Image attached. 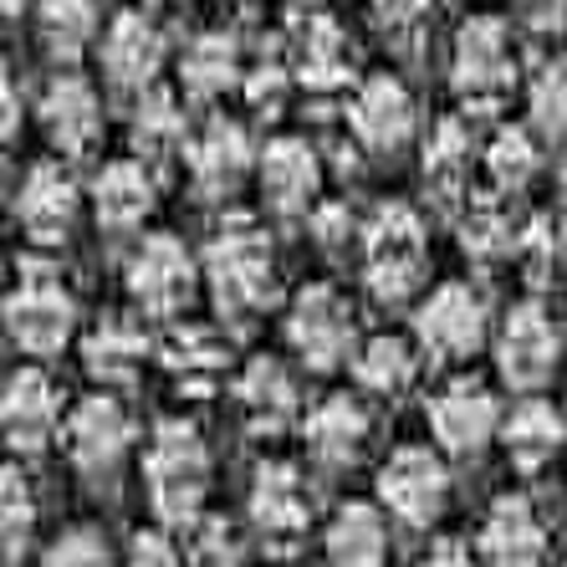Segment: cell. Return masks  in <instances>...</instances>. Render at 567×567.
Here are the masks:
<instances>
[{
	"mask_svg": "<svg viewBox=\"0 0 567 567\" xmlns=\"http://www.w3.org/2000/svg\"><path fill=\"white\" fill-rule=\"evenodd\" d=\"M199 271L210 281V297H215V307H220V317H230V322H246V317H256L277 297L271 236H266L251 215H230V220L215 230Z\"/></svg>",
	"mask_w": 567,
	"mask_h": 567,
	"instance_id": "obj_1",
	"label": "cell"
},
{
	"mask_svg": "<svg viewBox=\"0 0 567 567\" xmlns=\"http://www.w3.org/2000/svg\"><path fill=\"white\" fill-rule=\"evenodd\" d=\"M144 486L148 506L164 527H195L205 516V491H210V450L189 420L154 424V440L144 450Z\"/></svg>",
	"mask_w": 567,
	"mask_h": 567,
	"instance_id": "obj_2",
	"label": "cell"
},
{
	"mask_svg": "<svg viewBox=\"0 0 567 567\" xmlns=\"http://www.w3.org/2000/svg\"><path fill=\"white\" fill-rule=\"evenodd\" d=\"M424 261H430V240H424L420 215L410 205L373 210V220L363 225V281H369L373 302H410L424 281Z\"/></svg>",
	"mask_w": 567,
	"mask_h": 567,
	"instance_id": "obj_3",
	"label": "cell"
},
{
	"mask_svg": "<svg viewBox=\"0 0 567 567\" xmlns=\"http://www.w3.org/2000/svg\"><path fill=\"white\" fill-rule=\"evenodd\" d=\"M6 332L31 358H56L78 332V297L56 281L52 266H21L6 297Z\"/></svg>",
	"mask_w": 567,
	"mask_h": 567,
	"instance_id": "obj_4",
	"label": "cell"
},
{
	"mask_svg": "<svg viewBox=\"0 0 567 567\" xmlns=\"http://www.w3.org/2000/svg\"><path fill=\"white\" fill-rule=\"evenodd\" d=\"M199 277H205V271H199L195 256L185 251V240H174L169 230L144 236L133 246L128 266H123V287H128L133 307L144 317H179L195 302Z\"/></svg>",
	"mask_w": 567,
	"mask_h": 567,
	"instance_id": "obj_5",
	"label": "cell"
},
{
	"mask_svg": "<svg viewBox=\"0 0 567 567\" xmlns=\"http://www.w3.org/2000/svg\"><path fill=\"white\" fill-rule=\"evenodd\" d=\"M414 343L435 363H461L486 343V297L465 281H445L414 307Z\"/></svg>",
	"mask_w": 567,
	"mask_h": 567,
	"instance_id": "obj_6",
	"label": "cell"
},
{
	"mask_svg": "<svg viewBox=\"0 0 567 567\" xmlns=\"http://www.w3.org/2000/svg\"><path fill=\"white\" fill-rule=\"evenodd\" d=\"M353 338H358V322H353L348 297H338L332 287L297 291V302H291V312H287V343L307 369L328 373V369H338V363H348V358L358 353Z\"/></svg>",
	"mask_w": 567,
	"mask_h": 567,
	"instance_id": "obj_7",
	"label": "cell"
},
{
	"mask_svg": "<svg viewBox=\"0 0 567 567\" xmlns=\"http://www.w3.org/2000/svg\"><path fill=\"white\" fill-rule=\"evenodd\" d=\"M563 363V332L542 302H516L496 332V373L522 394H537Z\"/></svg>",
	"mask_w": 567,
	"mask_h": 567,
	"instance_id": "obj_8",
	"label": "cell"
},
{
	"mask_svg": "<svg viewBox=\"0 0 567 567\" xmlns=\"http://www.w3.org/2000/svg\"><path fill=\"white\" fill-rule=\"evenodd\" d=\"M450 502V471L440 461V450L404 445L394 450L379 471V506L404 527H430L440 522Z\"/></svg>",
	"mask_w": 567,
	"mask_h": 567,
	"instance_id": "obj_9",
	"label": "cell"
},
{
	"mask_svg": "<svg viewBox=\"0 0 567 567\" xmlns=\"http://www.w3.org/2000/svg\"><path fill=\"white\" fill-rule=\"evenodd\" d=\"M251 527L266 542V553H297L312 527V491H307L302 471L287 461H266L251 481Z\"/></svg>",
	"mask_w": 567,
	"mask_h": 567,
	"instance_id": "obj_10",
	"label": "cell"
},
{
	"mask_svg": "<svg viewBox=\"0 0 567 567\" xmlns=\"http://www.w3.org/2000/svg\"><path fill=\"white\" fill-rule=\"evenodd\" d=\"M450 78H455L465 103H496L512 87L516 52L502 21H491V16H471L465 21L461 37H455V52H450Z\"/></svg>",
	"mask_w": 567,
	"mask_h": 567,
	"instance_id": "obj_11",
	"label": "cell"
},
{
	"mask_svg": "<svg viewBox=\"0 0 567 567\" xmlns=\"http://www.w3.org/2000/svg\"><path fill=\"white\" fill-rule=\"evenodd\" d=\"M502 410H496V394H491L481 379H455L445 383L435 399H430V430H435V445L445 455H461L475 461L491 440L502 435Z\"/></svg>",
	"mask_w": 567,
	"mask_h": 567,
	"instance_id": "obj_12",
	"label": "cell"
},
{
	"mask_svg": "<svg viewBox=\"0 0 567 567\" xmlns=\"http://www.w3.org/2000/svg\"><path fill=\"white\" fill-rule=\"evenodd\" d=\"M414 97L410 87L389 72H373V78L358 82V93L348 97V128H353L358 148L369 154H399V148L414 138Z\"/></svg>",
	"mask_w": 567,
	"mask_h": 567,
	"instance_id": "obj_13",
	"label": "cell"
},
{
	"mask_svg": "<svg viewBox=\"0 0 567 567\" xmlns=\"http://www.w3.org/2000/svg\"><path fill=\"white\" fill-rule=\"evenodd\" d=\"M62 440H66V455H72V465H78L82 475H107L123 455H128L133 420L107 389L103 394H82L78 404L66 410Z\"/></svg>",
	"mask_w": 567,
	"mask_h": 567,
	"instance_id": "obj_14",
	"label": "cell"
},
{
	"mask_svg": "<svg viewBox=\"0 0 567 567\" xmlns=\"http://www.w3.org/2000/svg\"><path fill=\"white\" fill-rule=\"evenodd\" d=\"M0 424H6V445L16 455H41L66 430L62 420V394L41 369H16L6 379V399H0Z\"/></svg>",
	"mask_w": 567,
	"mask_h": 567,
	"instance_id": "obj_15",
	"label": "cell"
},
{
	"mask_svg": "<svg viewBox=\"0 0 567 567\" xmlns=\"http://www.w3.org/2000/svg\"><path fill=\"white\" fill-rule=\"evenodd\" d=\"M78 205H82V195L62 164H31L21 189H16V225L27 230L31 246L52 251V246H62L72 236Z\"/></svg>",
	"mask_w": 567,
	"mask_h": 567,
	"instance_id": "obj_16",
	"label": "cell"
},
{
	"mask_svg": "<svg viewBox=\"0 0 567 567\" xmlns=\"http://www.w3.org/2000/svg\"><path fill=\"white\" fill-rule=\"evenodd\" d=\"M256 185L271 215H307L317 210L322 189V158L307 138H271L256 158Z\"/></svg>",
	"mask_w": 567,
	"mask_h": 567,
	"instance_id": "obj_17",
	"label": "cell"
},
{
	"mask_svg": "<svg viewBox=\"0 0 567 567\" xmlns=\"http://www.w3.org/2000/svg\"><path fill=\"white\" fill-rule=\"evenodd\" d=\"M251 138L246 128L230 118H210L205 128L195 133V144L185 148V164H189V185H195L199 199H230L246 174H251Z\"/></svg>",
	"mask_w": 567,
	"mask_h": 567,
	"instance_id": "obj_18",
	"label": "cell"
},
{
	"mask_svg": "<svg viewBox=\"0 0 567 567\" xmlns=\"http://www.w3.org/2000/svg\"><path fill=\"white\" fill-rule=\"evenodd\" d=\"M481 567H542L547 557V527L527 496H496L475 537Z\"/></svg>",
	"mask_w": 567,
	"mask_h": 567,
	"instance_id": "obj_19",
	"label": "cell"
},
{
	"mask_svg": "<svg viewBox=\"0 0 567 567\" xmlns=\"http://www.w3.org/2000/svg\"><path fill=\"white\" fill-rule=\"evenodd\" d=\"M37 118L56 154H87L97 144V133H103V103H97L87 78L62 72V78L47 82V93L37 103Z\"/></svg>",
	"mask_w": 567,
	"mask_h": 567,
	"instance_id": "obj_20",
	"label": "cell"
},
{
	"mask_svg": "<svg viewBox=\"0 0 567 567\" xmlns=\"http://www.w3.org/2000/svg\"><path fill=\"white\" fill-rule=\"evenodd\" d=\"M164 66V37L154 21L138 11L113 16V27L103 31V72L123 93H154V78Z\"/></svg>",
	"mask_w": 567,
	"mask_h": 567,
	"instance_id": "obj_21",
	"label": "cell"
},
{
	"mask_svg": "<svg viewBox=\"0 0 567 567\" xmlns=\"http://www.w3.org/2000/svg\"><path fill=\"white\" fill-rule=\"evenodd\" d=\"M302 440H307V455H312L317 465L348 471V465H358L363 445H369V410H363L353 394L317 399L302 420Z\"/></svg>",
	"mask_w": 567,
	"mask_h": 567,
	"instance_id": "obj_22",
	"label": "cell"
},
{
	"mask_svg": "<svg viewBox=\"0 0 567 567\" xmlns=\"http://www.w3.org/2000/svg\"><path fill=\"white\" fill-rule=\"evenodd\" d=\"M154 358V343L148 332L133 322V317H103L87 338H82V369L93 373L103 389H123L144 373V363Z\"/></svg>",
	"mask_w": 567,
	"mask_h": 567,
	"instance_id": "obj_23",
	"label": "cell"
},
{
	"mask_svg": "<svg viewBox=\"0 0 567 567\" xmlns=\"http://www.w3.org/2000/svg\"><path fill=\"white\" fill-rule=\"evenodd\" d=\"M236 404L256 435H281V430L297 420V383H291L287 363L271 353L251 358V363L236 373Z\"/></svg>",
	"mask_w": 567,
	"mask_h": 567,
	"instance_id": "obj_24",
	"label": "cell"
},
{
	"mask_svg": "<svg viewBox=\"0 0 567 567\" xmlns=\"http://www.w3.org/2000/svg\"><path fill=\"white\" fill-rule=\"evenodd\" d=\"M148 210H154V179L138 158H113L93 179V215L103 230L128 236L148 220Z\"/></svg>",
	"mask_w": 567,
	"mask_h": 567,
	"instance_id": "obj_25",
	"label": "cell"
},
{
	"mask_svg": "<svg viewBox=\"0 0 567 567\" xmlns=\"http://www.w3.org/2000/svg\"><path fill=\"white\" fill-rule=\"evenodd\" d=\"M563 440H567L563 410H557L553 399H537V394L522 399L502 424V445H506L516 471H542V465H553Z\"/></svg>",
	"mask_w": 567,
	"mask_h": 567,
	"instance_id": "obj_26",
	"label": "cell"
},
{
	"mask_svg": "<svg viewBox=\"0 0 567 567\" xmlns=\"http://www.w3.org/2000/svg\"><path fill=\"white\" fill-rule=\"evenodd\" d=\"M158 363H164V373H169L185 394H215V383L230 369V353H225V343L210 328L185 322V328H174L169 338L158 343Z\"/></svg>",
	"mask_w": 567,
	"mask_h": 567,
	"instance_id": "obj_27",
	"label": "cell"
},
{
	"mask_svg": "<svg viewBox=\"0 0 567 567\" xmlns=\"http://www.w3.org/2000/svg\"><path fill=\"white\" fill-rule=\"evenodd\" d=\"M322 553H328V567H383L389 563V527H383L379 506L348 502L328 522Z\"/></svg>",
	"mask_w": 567,
	"mask_h": 567,
	"instance_id": "obj_28",
	"label": "cell"
},
{
	"mask_svg": "<svg viewBox=\"0 0 567 567\" xmlns=\"http://www.w3.org/2000/svg\"><path fill=\"white\" fill-rule=\"evenodd\" d=\"M414 373H420V348L404 343V338H389V332L358 343V353H353V379L363 394L394 399L414 383Z\"/></svg>",
	"mask_w": 567,
	"mask_h": 567,
	"instance_id": "obj_29",
	"label": "cell"
},
{
	"mask_svg": "<svg viewBox=\"0 0 567 567\" xmlns=\"http://www.w3.org/2000/svg\"><path fill=\"white\" fill-rule=\"evenodd\" d=\"M179 82H185V93L199 97V103L230 93V87L240 82L236 41L225 37V31H205V37H195L185 47V56H179Z\"/></svg>",
	"mask_w": 567,
	"mask_h": 567,
	"instance_id": "obj_30",
	"label": "cell"
},
{
	"mask_svg": "<svg viewBox=\"0 0 567 567\" xmlns=\"http://www.w3.org/2000/svg\"><path fill=\"white\" fill-rule=\"evenodd\" d=\"M189 118L174 93H144L138 97V113H133V148L138 158H174L179 148H189Z\"/></svg>",
	"mask_w": 567,
	"mask_h": 567,
	"instance_id": "obj_31",
	"label": "cell"
},
{
	"mask_svg": "<svg viewBox=\"0 0 567 567\" xmlns=\"http://www.w3.org/2000/svg\"><path fill=\"white\" fill-rule=\"evenodd\" d=\"M522 230L527 225H516V215L506 210L502 199H465V215H461V246L465 256L475 261H502V256L522 251Z\"/></svg>",
	"mask_w": 567,
	"mask_h": 567,
	"instance_id": "obj_32",
	"label": "cell"
},
{
	"mask_svg": "<svg viewBox=\"0 0 567 567\" xmlns=\"http://www.w3.org/2000/svg\"><path fill=\"white\" fill-rule=\"evenodd\" d=\"M471 158H475L471 133H465L461 123H440V128L430 133V144H424V185L435 189L440 199H461L465 179H471Z\"/></svg>",
	"mask_w": 567,
	"mask_h": 567,
	"instance_id": "obj_33",
	"label": "cell"
},
{
	"mask_svg": "<svg viewBox=\"0 0 567 567\" xmlns=\"http://www.w3.org/2000/svg\"><path fill=\"white\" fill-rule=\"evenodd\" d=\"M297 72H302L307 87L317 93H332L348 82V41L332 21H307L302 41H297Z\"/></svg>",
	"mask_w": 567,
	"mask_h": 567,
	"instance_id": "obj_34",
	"label": "cell"
},
{
	"mask_svg": "<svg viewBox=\"0 0 567 567\" xmlns=\"http://www.w3.org/2000/svg\"><path fill=\"white\" fill-rule=\"evenodd\" d=\"M37 31H41V47H47L56 62H72V56L93 41L97 6L93 0H41Z\"/></svg>",
	"mask_w": 567,
	"mask_h": 567,
	"instance_id": "obj_35",
	"label": "cell"
},
{
	"mask_svg": "<svg viewBox=\"0 0 567 567\" xmlns=\"http://www.w3.org/2000/svg\"><path fill=\"white\" fill-rule=\"evenodd\" d=\"M486 169H491V179H496L506 195L527 189L532 179H537V169H542L537 138H532L527 128H496L491 133V144H486Z\"/></svg>",
	"mask_w": 567,
	"mask_h": 567,
	"instance_id": "obj_36",
	"label": "cell"
},
{
	"mask_svg": "<svg viewBox=\"0 0 567 567\" xmlns=\"http://www.w3.org/2000/svg\"><path fill=\"white\" fill-rule=\"evenodd\" d=\"M0 547H6V563H21V553L37 537V496H31L27 475L6 471V486H0Z\"/></svg>",
	"mask_w": 567,
	"mask_h": 567,
	"instance_id": "obj_37",
	"label": "cell"
},
{
	"mask_svg": "<svg viewBox=\"0 0 567 567\" xmlns=\"http://www.w3.org/2000/svg\"><path fill=\"white\" fill-rule=\"evenodd\" d=\"M189 567H240V532L225 516H199L185 537Z\"/></svg>",
	"mask_w": 567,
	"mask_h": 567,
	"instance_id": "obj_38",
	"label": "cell"
},
{
	"mask_svg": "<svg viewBox=\"0 0 567 567\" xmlns=\"http://www.w3.org/2000/svg\"><path fill=\"white\" fill-rule=\"evenodd\" d=\"M532 128L547 138H567V62L542 66L532 82Z\"/></svg>",
	"mask_w": 567,
	"mask_h": 567,
	"instance_id": "obj_39",
	"label": "cell"
},
{
	"mask_svg": "<svg viewBox=\"0 0 567 567\" xmlns=\"http://www.w3.org/2000/svg\"><path fill=\"white\" fill-rule=\"evenodd\" d=\"M41 567H113V547L97 527H66L56 542H47Z\"/></svg>",
	"mask_w": 567,
	"mask_h": 567,
	"instance_id": "obj_40",
	"label": "cell"
},
{
	"mask_svg": "<svg viewBox=\"0 0 567 567\" xmlns=\"http://www.w3.org/2000/svg\"><path fill=\"white\" fill-rule=\"evenodd\" d=\"M287 93H291V78L281 66H256L251 78H246V103H251L261 118H281Z\"/></svg>",
	"mask_w": 567,
	"mask_h": 567,
	"instance_id": "obj_41",
	"label": "cell"
},
{
	"mask_svg": "<svg viewBox=\"0 0 567 567\" xmlns=\"http://www.w3.org/2000/svg\"><path fill=\"white\" fill-rule=\"evenodd\" d=\"M522 261L537 271V277H547L557 266V256H563V236H557V225L553 220H532L527 230H522Z\"/></svg>",
	"mask_w": 567,
	"mask_h": 567,
	"instance_id": "obj_42",
	"label": "cell"
},
{
	"mask_svg": "<svg viewBox=\"0 0 567 567\" xmlns=\"http://www.w3.org/2000/svg\"><path fill=\"white\" fill-rule=\"evenodd\" d=\"M123 567H189V557L164 532H138L123 553Z\"/></svg>",
	"mask_w": 567,
	"mask_h": 567,
	"instance_id": "obj_43",
	"label": "cell"
},
{
	"mask_svg": "<svg viewBox=\"0 0 567 567\" xmlns=\"http://www.w3.org/2000/svg\"><path fill=\"white\" fill-rule=\"evenodd\" d=\"M312 230H317V246L338 256L348 240H353V215H348L343 205H317V210H312Z\"/></svg>",
	"mask_w": 567,
	"mask_h": 567,
	"instance_id": "obj_44",
	"label": "cell"
},
{
	"mask_svg": "<svg viewBox=\"0 0 567 567\" xmlns=\"http://www.w3.org/2000/svg\"><path fill=\"white\" fill-rule=\"evenodd\" d=\"M516 16L537 37H557L567 27V0H516Z\"/></svg>",
	"mask_w": 567,
	"mask_h": 567,
	"instance_id": "obj_45",
	"label": "cell"
},
{
	"mask_svg": "<svg viewBox=\"0 0 567 567\" xmlns=\"http://www.w3.org/2000/svg\"><path fill=\"white\" fill-rule=\"evenodd\" d=\"M430 6H435V0H373L379 21H383V27H394V31L420 27L424 16H430Z\"/></svg>",
	"mask_w": 567,
	"mask_h": 567,
	"instance_id": "obj_46",
	"label": "cell"
},
{
	"mask_svg": "<svg viewBox=\"0 0 567 567\" xmlns=\"http://www.w3.org/2000/svg\"><path fill=\"white\" fill-rule=\"evenodd\" d=\"M420 567H481V557H471V547H461V542H435Z\"/></svg>",
	"mask_w": 567,
	"mask_h": 567,
	"instance_id": "obj_47",
	"label": "cell"
},
{
	"mask_svg": "<svg viewBox=\"0 0 567 567\" xmlns=\"http://www.w3.org/2000/svg\"><path fill=\"white\" fill-rule=\"evenodd\" d=\"M16 123H21V113H16V82L6 78V138H16Z\"/></svg>",
	"mask_w": 567,
	"mask_h": 567,
	"instance_id": "obj_48",
	"label": "cell"
},
{
	"mask_svg": "<svg viewBox=\"0 0 567 567\" xmlns=\"http://www.w3.org/2000/svg\"><path fill=\"white\" fill-rule=\"evenodd\" d=\"M21 6H27V0H6V16H16V11H21Z\"/></svg>",
	"mask_w": 567,
	"mask_h": 567,
	"instance_id": "obj_49",
	"label": "cell"
},
{
	"mask_svg": "<svg viewBox=\"0 0 567 567\" xmlns=\"http://www.w3.org/2000/svg\"><path fill=\"white\" fill-rule=\"evenodd\" d=\"M563 185H567V164H563Z\"/></svg>",
	"mask_w": 567,
	"mask_h": 567,
	"instance_id": "obj_50",
	"label": "cell"
},
{
	"mask_svg": "<svg viewBox=\"0 0 567 567\" xmlns=\"http://www.w3.org/2000/svg\"><path fill=\"white\" fill-rule=\"evenodd\" d=\"M307 6H317V0H307Z\"/></svg>",
	"mask_w": 567,
	"mask_h": 567,
	"instance_id": "obj_51",
	"label": "cell"
},
{
	"mask_svg": "<svg viewBox=\"0 0 567 567\" xmlns=\"http://www.w3.org/2000/svg\"><path fill=\"white\" fill-rule=\"evenodd\" d=\"M563 567H567V557H563Z\"/></svg>",
	"mask_w": 567,
	"mask_h": 567,
	"instance_id": "obj_52",
	"label": "cell"
}]
</instances>
